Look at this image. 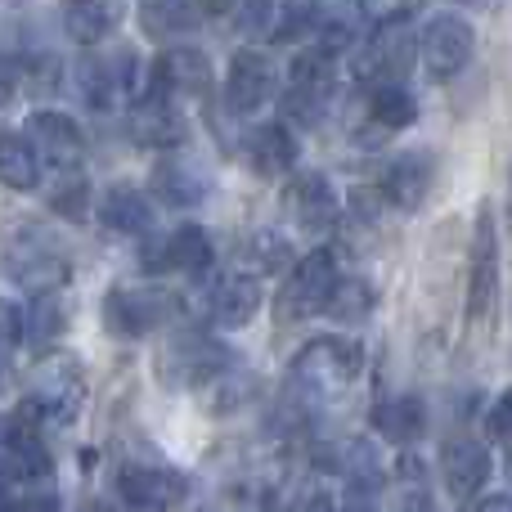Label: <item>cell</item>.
I'll return each instance as SVG.
<instances>
[{"label": "cell", "mask_w": 512, "mask_h": 512, "mask_svg": "<svg viewBox=\"0 0 512 512\" xmlns=\"http://www.w3.org/2000/svg\"><path fill=\"white\" fill-rule=\"evenodd\" d=\"M0 270H5L18 288H27L36 297V292L63 288V279H68V270H72V256L63 248L59 234H50L36 221H18V225H9V234L0 239Z\"/></svg>", "instance_id": "obj_1"}, {"label": "cell", "mask_w": 512, "mask_h": 512, "mask_svg": "<svg viewBox=\"0 0 512 512\" xmlns=\"http://www.w3.org/2000/svg\"><path fill=\"white\" fill-rule=\"evenodd\" d=\"M360 373H364V346L355 342V337L328 333L297 351L292 373H288V391H297L310 405H319V400H328V396H342Z\"/></svg>", "instance_id": "obj_2"}, {"label": "cell", "mask_w": 512, "mask_h": 512, "mask_svg": "<svg viewBox=\"0 0 512 512\" xmlns=\"http://www.w3.org/2000/svg\"><path fill=\"white\" fill-rule=\"evenodd\" d=\"M81 405H86V369L77 360H68V355H54L32 378V391L14 409V418L23 427H32V432H45V427L77 423Z\"/></svg>", "instance_id": "obj_3"}, {"label": "cell", "mask_w": 512, "mask_h": 512, "mask_svg": "<svg viewBox=\"0 0 512 512\" xmlns=\"http://www.w3.org/2000/svg\"><path fill=\"white\" fill-rule=\"evenodd\" d=\"M77 90L86 99V108L108 113L117 99H144L149 95V63L135 50H117V54H90L77 68Z\"/></svg>", "instance_id": "obj_4"}, {"label": "cell", "mask_w": 512, "mask_h": 512, "mask_svg": "<svg viewBox=\"0 0 512 512\" xmlns=\"http://www.w3.org/2000/svg\"><path fill=\"white\" fill-rule=\"evenodd\" d=\"M225 369H230V351H225L216 337L198 333V328H180L158 351V378L167 382L171 391L207 387V382L221 378Z\"/></svg>", "instance_id": "obj_5"}, {"label": "cell", "mask_w": 512, "mask_h": 512, "mask_svg": "<svg viewBox=\"0 0 512 512\" xmlns=\"http://www.w3.org/2000/svg\"><path fill=\"white\" fill-rule=\"evenodd\" d=\"M180 315V297L162 283H140V288H113L104 297V324L117 337H149L167 328Z\"/></svg>", "instance_id": "obj_6"}, {"label": "cell", "mask_w": 512, "mask_h": 512, "mask_svg": "<svg viewBox=\"0 0 512 512\" xmlns=\"http://www.w3.org/2000/svg\"><path fill=\"white\" fill-rule=\"evenodd\" d=\"M117 499L126 512H180L189 499V481L185 472L158 459H126L117 468Z\"/></svg>", "instance_id": "obj_7"}, {"label": "cell", "mask_w": 512, "mask_h": 512, "mask_svg": "<svg viewBox=\"0 0 512 512\" xmlns=\"http://www.w3.org/2000/svg\"><path fill=\"white\" fill-rule=\"evenodd\" d=\"M418 45L409 23H378L355 54V81L364 86H405L414 72Z\"/></svg>", "instance_id": "obj_8"}, {"label": "cell", "mask_w": 512, "mask_h": 512, "mask_svg": "<svg viewBox=\"0 0 512 512\" xmlns=\"http://www.w3.org/2000/svg\"><path fill=\"white\" fill-rule=\"evenodd\" d=\"M414 45H418L423 68L432 72L436 81H450V77H459L472 63V54H477V32H472V23L463 14H432L423 23V32L414 36Z\"/></svg>", "instance_id": "obj_9"}, {"label": "cell", "mask_w": 512, "mask_h": 512, "mask_svg": "<svg viewBox=\"0 0 512 512\" xmlns=\"http://www.w3.org/2000/svg\"><path fill=\"white\" fill-rule=\"evenodd\" d=\"M337 256L328 248L306 252L301 261L288 265L283 274V292H279V319H310V315H324V301L337 283Z\"/></svg>", "instance_id": "obj_10"}, {"label": "cell", "mask_w": 512, "mask_h": 512, "mask_svg": "<svg viewBox=\"0 0 512 512\" xmlns=\"http://www.w3.org/2000/svg\"><path fill=\"white\" fill-rule=\"evenodd\" d=\"M212 86H216L212 59L198 45H167L149 63V95H167L180 104V99H203Z\"/></svg>", "instance_id": "obj_11"}, {"label": "cell", "mask_w": 512, "mask_h": 512, "mask_svg": "<svg viewBox=\"0 0 512 512\" xmlns=\"http://www.w3.org/2000/svg\"><path fill=\"white\" fill-rule=\"evenodd\" d=\"M140 261L149 274H207L216 261V243L203 225H176L171 234L144 243Z\"/></svg>", "instance_id": "obj_12"}, {"label": "cell", "mask_w": 512, "mask_h": 512, "mask_svg": "<svg viewBox=\"0 0 512 512\" xmlns=\"http://www.w3.org/2000/svg\"><path fill=\"white\" fill-rule=\"evenodd\" d=\"M27 144H32L36 162L50 171H68V167H81V153H86V140H81V126L72 122L68 113L59 108H36L23 126Z\"/></svg>", "instance_id": "obj_13"}, {"label": "cell", "mask_w": 512, "mask_h": 512, "mask_svg": "<svg viewBox=\"0 0 512 512\" xmlns=\"http://www.w3.org/2000/svg\"><path fill=\"white\" fill-rule=\"evenodd\" d=\"M499 306V230L495 212L481 207L477 230H472V270H468V315L490 319Z\"/></svg>", "instance_id": "obj_14"}, {"label": "cell", "mask_w": 512, "mask_h": 512, "mask_svg": "<svg viewBox=\"0 0 512 512\" xmlns=\"http://www.w3.org/2000/svg\"><path fill=\"white\" fill-rule=\"evenodd\" d=\"M283 212H288V221L297 225V230L328 234L337 225V216H342V203H337V189L328 176H319V171H297V176L288 180V189H283Z\"/></svg>", "instance_id": "obj_15"}, {"label": "cell", "mask_w": 512, "mask_h": 512, "mask_svg": "<svg viewBox=\"0 0 512 512\" xmlns=\"http://www.w3.org/2000/svg\"><path fill=\"white\" fill-rule=\"evenodd\" d=\"M279 99V68L270 54L261 50H239L230 59V77H225V104L230 113H261L265 104Z\"/></svg>", "instance_id": "obj_16"}, {"label": "cell", "mask_w": 512, "mask_h": 512, "mask_svg": "<svg viewBox=\"0 0 512 512\" xmlns=\"http://www.w3.org/2000/svg\"><path fill=\"white\" fill-rule=\"evenodd\" d=\"M126 131H131V140L144 144V149H180V144L189 140V117L176 99L144 95V99L131 104Z\"/></svg>", "instance_id": "obj_17"}, {"label": "cell", "mask_w": 512, "mask_h": 512, "mask_svg": "<svg viewBox=\"0 0 512 512\" xmlns=\"http://www.w3.org/2000/svg\"><path fill=\"white\" fill-rule=\"evenodd\" d=\"M490 472H495V459L477 436H450L441 445V481L454 499H477L486 490Z\"/></svg>", "instance_id": "obj_18"}, {"label": "cell", "mask_w": 512, "mask_h": 512, "mask_svg": "<svg viewBox=\"0 0 512 512\" xmlns=\"http://www.w3.org/2000/svg\"><path fill=\"white\" fill-rule=\"evenodd\" d=\"M203 310L216 328H225V333L248 328L256 319V310H261V279H252V274H243V270L221 274V279H212V288H207Z\"/></svg>", "instance_id": "obj_19"}, {"label": "cell", "mask_w": 512, "mask_h": 512, "mask_svg": "<svg viewBox=\"0 0 512 512\" xmlns=\"http://www.w3.org/2000/svg\"><path fill=\"white\" fill-rule=\"evenodd\" d=\"M432 185H436V158L427 149H409V153H400V158H391L378 194L387 198L396 212H418V207L432 198Z\"/></svg>", "instance_id": "obj_20"}, {"label": "cell", "mask_w": 512, "mask_h": 512, "mask_svg": "<svg viewBox=\"0 0 512 512\" xmlns=\"http://www.w3.org/2000/svg\"><path fill=\"white\" fill-rule=\"evenodd\" d=\"M243 158H248V167L261 180H279V176H288V171H297L301 149H297V135L283 122H261V126H252L248 140H243Z\"/></svg>", "instance_id": "obj_21"}, {"label": "cell", "mask_w": 512, "mask_h": 512, "mask_svg": "<svg viewBox=\"0 0 512 512\" xmlns=\"http://www.w3.org/2000/svg\"><path fill=\"white\" fill-rule=\"evenodd\" d=\"M167 207H198L212 198V171L194 158H162L153 167V194Z\"/></svg>", "instance_id": "obj_22"}, {"label": "cell", "mask_w": 512, "mask_h": 512, "mask_svg": "<svg viewBox=\"0 0 512 512\" xmlns=\"http://www.w3.org/2000/svg\"><path fill=\"white\" fill-rule=\"evenodd\" d=\"M99 225H104L108 234H149L153 198L135 185H113L99 198Z\"/></svg>", "instance_id": "obj_23"}, {"label": "cell", "mask_w": 512, "mask_h": 512, "mask_svg": "<svg viewBox=\"0 0 512 512\" xmlns=\"http://www.w3.org/2000/svg\"><path fill=\"white\" fill-rule=\"evenodd\" d=\"M418 122V99L409 86H369L364 95V131H378V135H391V131H405V126Z\"/></svg>", "instance_id": "obj_24"}, {"label": "cell", "mask_w": 512, "mask_h": 512, "mask_svg": "<svg viewBox=\"0 0 512 512\" xmlns=\"http://www.w3.org/2000/svg\"><path fill=\"white\" fill-rule=\"evenodd\" d=\"M373 432L382 436V441H391V445H414V441H423V432H427V405L418 396H391V400H382L378 409H373Z\"/></svg>", "instance_id": "obj_25"}, {"label": "cell", "mask_w": 512, "mask_h": 512, "mask_svg": "<svg viewBox=\"0 0 512 512\" xmlns=\"http://www.w3.org/2000/svg\"><path fill=\"white\" fill-rule=\"evenodd\" d=\"M203 9L194 0H140V27L153 41H185L198 32Z\"/></svg>", "instance_id": "obj_26"}, {"label": "cell", "mask_w": 512, "mask_h": 512, "mask_svg": "<svg viewBox=\"0 0 512 512\" xmlns=\"http://www.w3.org/2000/svg\"><path fill=\"white\" fill-rule=\"evenodd\" d=\"M122 23V0H68L63 27L77 45H104Z\"/></svg>", "instance_id": "obj_27"}, {"label": "cell", "mask_w": 512, "mask_h": 512, "mask_svg": "<svg viewBox=\"0 0 512 512\" xmlns=\"http://www.w3.org/2000/svg\"><path fill=\"white\" fill-rule=\"evenodd\" d=\"M288 90L319 99V104H333V95H337V54L319 50V45L297 50V59H292V68H288Z\"/></svg>", "instance_id": "obj_28"}, {"label": "cell", "mask_w": 512, "mask_h": 512, "mask_svg": "<svg viewBox=\"0 0 512 512\" xmlns=\"http://www.w3.org/2000/svg\"><path fill=\"white\" fill-rule=\"evenodd\" d=\"M45 203H50L54 216L63 221H86L90 203H95V189H90L86 171L68 167V171H50V185H45Z\"/></svg>", "instance_id": "obj_29"}, {"label": "cell", "mask_w": 512, "mask_h": 512, "mask_svg": "<svg viewBox=\"0 0 512 512\" xmlns=\"http://www.w3.org/2000/svg\"><path fill=\"white\" fill-rule=\"evenodd\" d=\"M68 333V310H63L59 292H36L32 310H23V337L36 351H54Z\"/></svg>", "instance_id": "obj_30"}, {"label": "cell", "mask_w": 512, "mask_h": 512, "mask_svg": "<svg viewBox=\"0 0 512 512\" xmlns=\"http://www.w3.org/2000/svg\"><path fill=\"white\" fill-rule=\"evenodd\" d=\"M0 185L18 189V194L41 185V162L23 131H0Z\"/></svg>", "instance_id": "obj_31"}, {"label": "cell", "mask_w": 512, "mask_h": 512, "mask_svg": "<svg viewBox=\"0 0 512 512\" xmlns=\"http://www.w3.org/2000/svg\"><path fill=\"white\" fill-rule=\"evenodd\" d=\"M378 306V292H373L369 279H355V274H337L333 292L324 301V315L337 319V324H364Z\"/></svg>", "instance_id": "obj_32"}, {"label": "cell", "mask_w": 512, "mask_h": 512, "mask_svg": "<svg viewBox=\"0 0 512 512\" xmlns=\"http://www.w3.org/2000/svg\"><path fill=\"white\" fill-rule=\"evenodd\" d=\"M243 261H248V270L243 274H288L292 265V243L283 239L279 230H252L248 239H243Z\"/></svg>", "instance_id": "obj_33"}, {"label": "cell", "mask_w": 512, "mask_h": 512, "mask_svg": "<svg viewBox=\"0 0 512 512\" xmlns=\"http://www.w3.org/2000/svg\"><path fill=\"white\" fill-rule=\"evenodd\" d=\"M14 68H18V90L23 95H54L63 81V63L54 54H14Z\"/></svg>", "instance_id": "obj_34"}, {"label": "cell", "mask_w": 512, "mask_h": 512, "mask_svg": "<svg viewBox=\"0 0 512 512\" xmlns=\"http://www.w3.org/2000/svg\"><path fill=\"white\" fill-rule=\"evenodd\" d=\"M207 387H212V396H207L212 414H234V409H243L256 400V378L243 369H225L221 378H212Z\"/></svg>", "instance_id": "obj_35"}, {"label": "cell", "mask_w": 512, "mask_h": 512, "mask_svg": "<svg viewBox=\"0 0 512 512\" xmlns=\"http://www.w3.org/2000/svg\"><path fill=\"white\" fill-rule=\"evenodd\" d=\"M230 14H234L239 32L261 36V32H270V23H274V0H234Z\"/></svg>", "instance_id": "obj_36"}, {"label": "cell", "mask_w": 512, "mask_h": 512, "mask_svg": "<svg viewBox=\"0 0 512 512\" xmlns=\"http://www.w3.org/2000/svg\"><path fill=\"white\" fill-rule=\"evenodd\" d=\"M9 512H63V508L50 486H14L9 490Z\"/></svg>", "instance_id": "obj_37"}, {"label": "cell", "mask_w": 512, "mask_h": 512, "mask_svg": "<svg viewBox=\"0 0 512 512\" xmlns=\"http://www.w3.org/2000/svg\"><path fill=\"white\" fill-rule=\"evenodd\" d=\"M355 5H360V14L378 27V23H409L418 0H355Z\"/></svg>", "instance_id": "obj_38"}, {"label": "cell", "mask_w": 512, "mask_h": 512, "mask_svg": "<svg viewBox=\"0 0 512 512\" xmlns=\"http://www.w3.org/2000/svg\"><path fill=\"white\" fill-rule=\"evenodd\" d=\"M18 337H23V310L9 297H0V351L18 346Z\"/></svg>", "instance_id": "obj_39"}, {"label": "cell", "mask_w": 512, "mask_h": 512, "mask_svg": "<svg viewBox=\"0 0 512 512\" xmlns=\"http://www.w3.org/2000/svg\"><path fill=\"white\" fill-rule=\"evenodd\" d=\"M508 418H512V400L499 396L495 405H490V414H486V432H490V441L495 445H508Z\"/></svg>", "instance_id": "obj_40"}, {"label": "cell", "mask_w": 512, "mask_h": 512, "mask_svg": "<svg viewBox=\"0 0 512 512\" xmlns=\"http://www.w3.org/2000/svg\"><path fill=\"white\" fill-rule=\"evenodd\" d=\"M18 95H23V90H18V68L9 54H0V108H9Z\"/></svg>", "instance_id": "obj_41"}, {"label": "cell", "mask_w": 512, "mask_h": 512, "mask_svg": "<svg viewBox=\"0 0 512 512\" xmlns=\"http://www.w3.org/2000/svg\"><path fill=\"white\" fill-rule=\"evenodd\" d=\"M463 512H512V499L508 495H477V499H468Z\"/></svg>", "instance_id": "obj_42"}, {"label": "cell", "mask_w": 512, "mask_h": 512, "mask_svg": "<svg viewBox=\"0 0 512 512\" xmlns=\"http://www.w3.org/2000/svg\"><path fill=\"white\" fill-rule=\"evenodd\" d=\"M333 512H373V508H369V504H364V499H360V495H351V499H346V504H337Z\"/></svg>", "instance_id": "obj_43"}, {"label": "cell", "mask_w": 512, "mask_h": 512, "mask_svg": "<svg viewBox=\"0 0 512 512\" xmlns=\"http://www.w3.org/2000/svg\"><path fill=\"white\" fill-rule=\"evenodd\" d=\"M203 9H207V14H230L234 0H203Z\"/></svg>", "instance_id": "obj_44"}, {"label": "cell", "mask_w": 512, "mask_h": 512, "mask_svg": "<svg viewBox=\"0 0 512 512\" xmlns=\"http://www.w3.org/2000/svg\"><path fill=\"white\" fill-rule=\"evenodd\" d=\"M427 512H436V504H432V508H427Z\"/></svg>", "instance_id": "obj_45"}]
</instances>
